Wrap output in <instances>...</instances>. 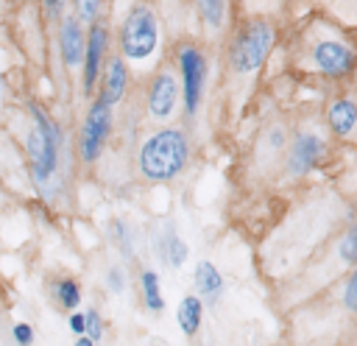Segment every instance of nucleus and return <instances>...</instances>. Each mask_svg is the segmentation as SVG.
I'll return each mask as SVG.
<instances>
[{"instance_id": "1", "label": "nucleus", "mask_w": 357, "mask_h": 346, "mask_svg": "<svg viewBox=\"0 0 357 346\" xmlns=\"http://www.w3.org/2000/svg\"><path fill=\"white\" fill-rule=\"evenodd\" d=\"M31 120L33 128L28 134V156H31V176L39 193L47 201H56V195L64 190L61 181V156H64V140L59 123H53L36 103H31Z\"/></svg>"}, {"instance_id": "2", "label": "nucleus", "mask_w": 357, "mask_h": 346, "mask_svg": "<svg viewBox=\"0 0 357 346\" xmlns=\"http://www.w3.org/2000/svg\"><path fill=\"white\" fill-rule=\"evenodd\" d=\"M190 162V137L184 128H156L137 151V170L145 181L162 184L184 173Z\"/></svg>"}, {"instance_id": "3", "label": "nucleus", "mask_w": 357, "mask_h": 346, "mask_svg": "<svg viewBox=\"0 0 357 346\" xmlns=\"http://www.w3.org/2000/svg\"><path fill=\"white\" fill-rule=\"evenodd\" d=\"M273 42H276V31L268 20L245 22L229 42V67H231V73H237V75L257 73L265 64Z\"/></svg>"}, {"instance_id": "4", "label": "nucleus", "mask_w": 357, "mask_h": 346, "mask_svg": "<svg viewBox=\"0 0 357 346\" xmlns=\"http://www.w3.org/2000/svg\"><path fill=\"white\" fill-rule=\"evenodd\" d=\"M120 53L131 61H145L156 47H159V20L156 14L145 6L137 3L126 14L120 25Z\"/></svg>"}, {"instance_id": "5", "label": "nucleus", "mask_w": 357, "mask_h": 346, "mask_svg": "<svg viewBox=\"0 0 357 346\" xmlns=\"http://www.w3.org/2000/svg\"><path fill=\"white\" fill-rule=\"evenodd\" d=\"M310 64L324 78H332V81L349 78L357 70V47L337 31L324 33L310 45Z\"/></svg>"}, {"instance_id": "6", "label": "nucleus", "mask_w": 357, "mask_h": 346, "mask_svg": "<svg viewBox=\"0 0 357 346\" xmlns=\"http://www.w3.org/2000/svg\"><path fill=\"white\" fill-rule=\"evenodd\" d=\"M114 126V106L106 103L103 98H95L84 114V123L78 128V156L81 162L92 165L100 159Z\"/></svg>"}, {"instance_id": "7", "label": "nucleus", "mask_w": 357, "mask_h": 346, "mask_svg": "<svg viewBox=\"0 0 357 346\" xmlns=\"http://www.w3.org/2000/svg\"><path fill=\"white\" fill-rule=\"evenodd\" d=\"M178 75H181V100L187 114H195L204 89H206V56L195 45H181L178 47Z\"/></svg>"}, {"instance_id": "8", "label": "nucleus", "mask_w": 357, "mask_h": 346, "mask_svg": "<svg viewBox=\"0 0 357 346\" xmlns=\"http://www.w3.org/2000/svg\"><path fill=\"white\" fill-rule=\"evenodd\" d=\"M326 156V142L318 131L307 128V131H298L290 145H287V153H284V173L290 179H301L307 176L312 167H318Z\"/></svg>"}, {"instance_id": "9", "label": "nucleus", "mask_w": 357, "mask_h": 346, "mask_svg": "<svg viewBox=\"0 0 357 346\" xmlns=\"http://www.w3.org/2000/svg\"><path fill=\"white\" fill-rule=\"evenodd\" d=\"M178 98H181V86H178V78L173 75V70L162 67L159 73H153L151 84H148V95H145V109H148V117L151 120H170L176 106H178Z\"/></svg>"}, {"instance_id": "10", "label": "nucleus", "mask_w": 357, "mask_h": 346, "mask_svg": "<svg viewBox=\"0 0 357 346\" xmlns=\"http://www.w3.org/2000/svg\"><path fill=\"white\" fill-rule=\"evenodd\" d=\"M106 47H109V31L103 22H92L89 25V33H86V56H84V67H81V86H84V95L89 98L95 92V84L103 73V59H106Z\"/></svg>"}, {"instance_id": "11", "label": "nucleus", "mask_w": 357, "mask_h": 346, "mask_svg": "<svg viewBox=\"0 0 357 346\" xmlns=\"http://www.w3.org/2000/svg\"><path fill=\"white\" fill-rule=\"evenodd\" d=\"M84 20L75 14L61 17V28H59V50H61V61L67 70H78L84 67V56H86V31L81 25Z\"/></svg>"}, {"instance_id": "12", "label": "nucleus", "mask_w": 357, "mask_h": 346, "mask_svg": "<svg viewBox=\"0 0 357 346\" xmlns=\"http://www.w3.org/2000/svg\"><path fill=\"white\" fill-rule=\"evenodd\" d=\"M153 254H159V260L167 268H181L190 257V246L187 240L176 232L173 223H162L156 226V240H153Z\"/></svg>"}, {"instance_id": "13", "label": "nucleus", "mask_w": 357, "mask_h": 346, "mask_svg": "<svg viewBox=\"0 0 357 346\" xmlns=\"http://www.w3.org/2000/svg\"><path fill=\"white\" fill-rule=\"evenodd\" d=\"M126 86H128V67H126V56H112L100 73V95L106 103L117 106L126 95Z\"/></svg>"}, {"instance_id": "14", "label": "nucleus", "mask_w": 357, "mask_h": 346, "mask_svg": "<svg viewBox=\"0 0 357 346\" xmlns=\"http://www.w3.org/2000/svg\"><path fill=\"white\" fill-rule=\"evenodd\" d=\"M326 126L335 137H351L357 131V100L349 95H337L326 106Z\"/></svg>"}, {"instance_id": "15", "label": "nucleus", "mask_w": 357, "mask_h": 346, "mask_svg": "<svg viewBox=\"0 0 357 346\" xmlns=\"http://www.w3.org/2000/svg\"><path fill=\"white\" fill-rule=\"evenodd\" d=\"M192 279H195L198 296H201L206 304H218V301H220V296H223V290H226V282H223V273L218 271L215 262L201 260V262L195 265V271H192Z\"/></svg>"}, {"instance_id": "16", "label": "nucleus", "mask_w": 357, "mask_h": 346, "mask_svg": "<svg viewBox=\"0 0 357 346\" xmlns=\"http://www.w3.org/2000/svg\"><path fill=\"white\" fill-rule=\"evenodd\" d=\"M204 321V299L195 293H187L176 307V324L187 338H195Z\"/></svg>"}, {"instance_id": "17", "label": "nucleus", "mask_w": 357, "mask_h": 346, "mask_svg": "<svg viewBox=\"0 0 357 346\" xmlns=\"http://www.w3.org/2000/svg\"><path fill=\"white\" fill-rule=\"evenodd\" d=\"M139 287H142V301H145V310L159 315L165 310V299H162V285H159V273L153 268H145L139 273Z\"/></svg>"}, {"instance_id": "18", "label": "nucleus", "mask_w": 357, "mask_h": 346, "mask_svg": "<svg viewBox=\"0 0 357 346\" xmlns=\"http://www.w3.org/2000/svg\"><path fill=\"white\" fill-rule=\"evenodd\" d=\"M50 290H53V299L61 310H75L81 304V287L75 279H56Z\"/></svg>"}, {"instance_id": "19", "label": "nucleus", "mask_w": 357, "mask_h": 346, "mask_svg": "<svg viewBox=\"0 0 357 346\" xmlns=\"http://www.w3.org/2000/svg\"><path fill=\"white\" fill-rule=\"evenodd\" d=\"M337 299H340V310H343V315L349 313V318H357V265L349 271V276L343 273Z\"/></svg>"}, {"instance_id": "20", "label": "nucleus", "mask_w": 357, "mask_h": 346, "mask_svg": "<svg viewBox=\"0 0 357 346\" xmlns=\"http://www.w3.org/2000/svg\"><path fill=\"white\" fill-rule=\"evenodd\" d=\"M195 8L201 14V20L206 22V28L218 31L226 20V0H195Z\"/></svg>"}, {"instance_id": "21", "label": "nucleus", "mask_w": 357, "mask_h": 346, "mask_svg": "<svg viewBox=\"0 0 357 346\" xmlns=\"http://www.w3.org/2000/svg\"><path fill=\"white\" fill-rule=\"evenodd\" d=\"M109 234H112V243H114L126 257H131V232H128V226L114 218V220L109 223Z\"/></svg>"}, {"instance_id": "22", "label": "nucleus", "mask_w": 357, "mask_h": 346, "mask_svg": "<svg viewBox=\"0 0 357 346\" xmlns=\"http://www.w3.org/2000/svg\"><path fill=\"white\" fill-rule=\"evenodd\" d=\"M126 271L120 268V265H112L109 271H106V287L114 293V296H123L126 293Z\"/></svg>"}, {"instance_id": "23", "label": "nucleus", "mask_w": 357, "mask_h": 346, "mask_svg": "<svg viewBox=\"0 0 357 346\" xmlns=\"http://www.w3.org/2000/svg\"><path fill=\"white\" fill-rule=\"evenodd\" d=\"M100 3L103 0H75V14L84 20V22H95L98 11H100Z\"/></svg>"}, {"instance_id": "24", "label": "nucleus", "mask_w": 357, "mask_h": 346, "mask_svg": "<svg viewBox=\"0 0 357 346\" xmlns=\"http://www.w3.org/2000/svg\"><path fill=\"white\" fill-rule=\"evenodd\" d=\"M86 335H89L95 343L103 340V321H100L98 310H86Z\"/></svg>"}, {"instance_id": "25", "label": "nucleus", "mask_w": 357, "mask_h": 346, "mask_svg": "<svg viewBox=\"0 0 357 346\" xmlns=\"http://www.w3.org/2000/svg\"><path fill=\"white\" fill-rule=\"evenodd\" d=\"M11 338H14V343L28 346V343H33V329H31L28 324H17V326L11 329Z\"/></svg>"}, {"instance_id": "26", "label": "nucleus", "mask_w": 357, "mask_h": 346, "mask_svg": "<svg viewBox=\"0 0 357 346\" xmlns=\"http://www.w3.org/2000/svg\"><path fill=\"white\" fill-rule=\"evenodd\" d=\"M42 3H45V17H47V20H59L67 0H42Z\"/></svg>"}, {"instance_id": "27", "label": "nucleus", "mask_w": 357, "mask_h": 346, "mask_svg": "<svg viewBox=\"0 0 357 346\" xmlns=\"http://www.w3.org/2000/svg\"><path fill=\"white\" fill-rule=\"evenodd\" d=\"M70 329L75 335H84L86 332V313H73L70 315Z\"/></svg>"}, {"instance_id": "28", "label": "nucleus", "mask_w": 357, "mask_h": 346, "mask_svg": "<svg viewBox=\"0 0 357 346\" xmlns=\"http://www.w3.org/2000/svg\"><path fill=\"white\" fill-rule=\"evenodd\" d=\"M3 98H6V84H3V78H0V106H3Z\"/></svg>"}]
</instances>
